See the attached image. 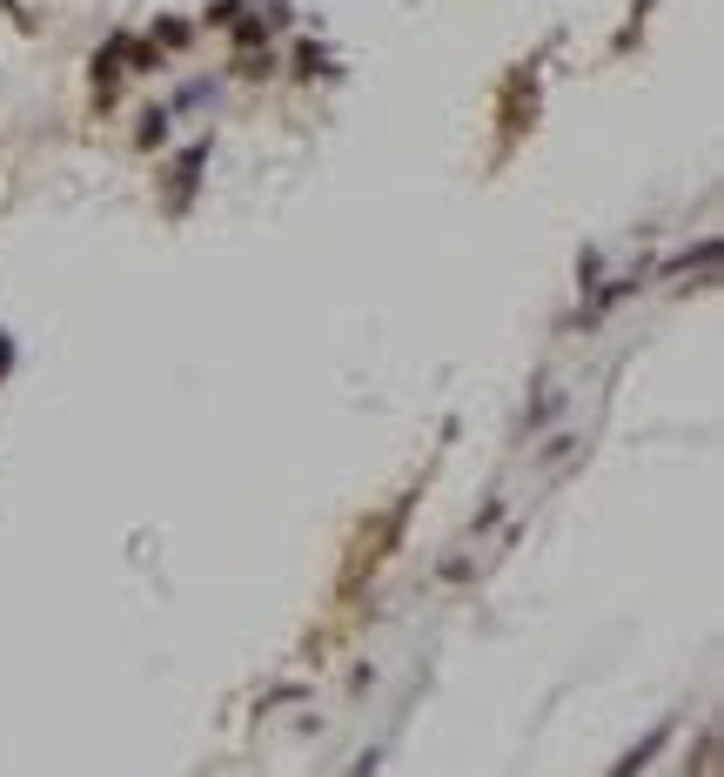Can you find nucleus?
Listing matches in <instances>:
<instances>
[{"instance_id": "nucleus-1", "label": "nucleus", "mask_w": 724, "mask_h": 777, "mask_svg": "<svg viewBox=\"0 0 724 777\" xmlns=\"http://www.w3.org/2000/svg\"><path fill=\"white\" fill-rule=\"evenodd\" d=\"M202 161H208V141H195V148H188V155L175 161V208L188 195H195V175H202Z\"/></svg>"}, {"instance_id": "nucleus-2", "label": "nucleus", "mask_w": 724, "mask_h": 777, "mask_svg": "<svg viewBox=\"0 0 724 777\" xmlns=\"http://www.w3.org/2000/svg\"><path fill=\"white\" fill-rule=\"evenodd\" d=\"M161 141H168V114H161V108H148V114H141L135 148H161Z\"/></svg>"}, {"instance_id": "nucleus-3", "label": "nucleus", "mask_w": 724, "mask_h": 777, "mask_svg": "<svg viewBox=\"0 0 724 777\" xmlns=\"http://www.w3.org/2000/svg\"><path fill=\"white\" fill-rule=\"evenodd\" d=\"M155 34H161L155 47H188V41H195V34H188V21H155Z\"/></svg>"}, {"instance_id": "nucleus-4", "label": "nucleus", "mask_w": 724, "mask_h": 777, "mask_svg": "<svg viewBox=\"0 0 724 777\" xmlns=\"http://www.w3.org/2000/svg\"><path fill=\"white\" fill-rule=\"evenodd\" d=\"M7 369H14V342L0 335V376H7Z\"/></svg>"}]
</instances>
